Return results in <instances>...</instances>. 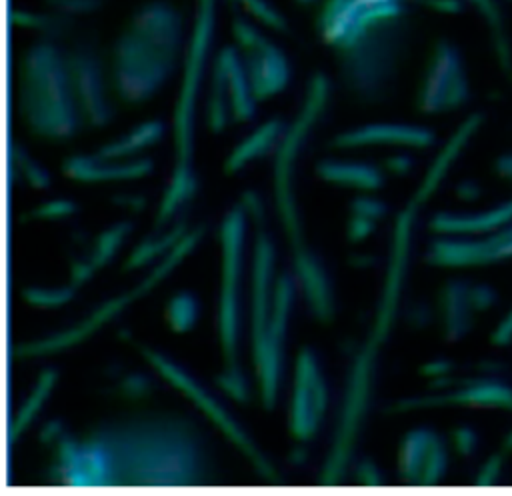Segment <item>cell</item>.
Listing matches in <instances>:
<instances>
[{
	"instance_id": "d4e9b609",
	"label": "cell",
	"mask_w": 512,
	"mask_h": 496,
	"mask_svg": "<svg viewBox=\"0 0 512 496\" xmlns=\"http://www.w3.org/2000/svg\"><path fill=\"white\" fill-rule=\"evenodd\" d=\"M186 232H188V222L180 220V222H174L168 230H160L150 238L142 240L126 258L124 270H138V268L150 266L152 262H158L180 242V238Z\"/></svg>"
},
{
	"instance_id": "7c38bea8",
	"label": "cell",
	"mask_w": 512,
	"mask_h": 496,
	"mask_svg": "<svg viewBox=\"0 0 512 496\" xmlns=\"http://www.w3.org/2000/svg\"><path fill=\"white\" fill-rule=\"evenodd\" d=\"M230 30L256 100L264 102L280 94L292 76L284 50L272 42L252 20L240 14L232 16Z\"/></svg>"
},
{
	"instance_id": "74e56055",
	"label": "cell",
	"mask_w": 512,
	"mask_h": 496,
	"mask_svg": "<svg viewBox=\"0 0 512 496\" xmlns=\"http://www.w3.org/2000/svg\"><path fill=\"white\" fill-rule=\"evenodd\" d=\"M354 476L358 480V484L374 488V486H382L384 484V476L378 470V466L372 460H362L354 466Z\"/></svg>"
},
{
	"instance_id": "60d3db41",
	"label": "cell",
	"mask_w": 512,
	"mask_h": 496,
	"mask_svg": "<svg viewBox=\"0 0 512 496\" xmlns=\"http://www.w3.org/2000/svg\"><path fill=\"white\" fill-rule=\"evenodd\" d=\"M414 160L408 154H392L384 160V168L394 176H406L412 170Z\"/></svg>"
},
{
	"instance_id": "2e32d148",
	"label": "cell",
	"mask_w": 512,
	"mask_h": 496,
	"mask_svg": "<svg viewBox=\"0 0 512 496\" xmlns=\"http://www.w3.org/2000/svg\"><path fill=\"white\" fill-rule=\"evenodd\" d=\"M448 468L444 440L430 428H414L404 434L398 448V474L406 484H438Z\"/></svg>"
},
{
	"instance_id": "5b68a950",
	"label": "cell",
	"mask_w": 512,
	"mask_h": 496,
	"mask_svg": "<svg viewBox=\"0 0 512 496\" xmlns=\"http://www.w3.org/2000/svg\"><path fill=\"white\" fill-rule=\"evenodd\" d=\"M184 18L166 0L142 4L112 44L108 74L114 96L142 104L164 88L186 54Z\"/></svg>"
},
{
	"instance_id": "836d02e7",
	"label": "cell",
	"mask_w": 512,
	"mask_h": 496,
	"mask_svg": "<svg viewBox=\"0 0 512 496\" xmlns=\"http://www.w3.org/2000/svg\"><path fill=\"white\" fill-rule=\"evenodd\" d=\"M76 210L78 208L72 200L56 198V200H46V202L38 204L24 218H30V220H62V218H70L72 214H76Z\"/></svg>"
},
{
	"instance_id": "7402d4cb",
	"label": "cell",
	"mask_w": 512,
	"mask_h": 496,
	"mask_svg": "<svg viewBox=\"0 0 512 496\" xmlns=\"http://www.w3.org/2000/svg\"><path fill=\"white\" fill-rule=\"evenodd\" d=\"M286 130H288V124L282 118H270L264 124H260L228 154L222 166L224 174H234L254 160H260L268 154H276Z\"/></svg>"
},
{
	"instance_id": "30bf717a",
	"label": "cell",
	"mask_w": 512,
	"mask_h": 496,
	"mask_svg": "<svg viewBox=\"0 0 512 496\" xmlns=\"http://www.w3.org/2000/svg\"><path fill=\"white\" fill-rule=\"evenodd\" d=\"M136 346L142 358L150 364V368L158 376H162L168 384L178 388L186 398H190L212 420V424L218 426L226 434V438L254 464V468L262 478H266L268 482H276V468L270 464L266 454L256 446V442L244 432V428L234 420V416L224 408V404H220L210 392H206V388L188 370H184L178 362H174L166 354L146 344H136Z\"/></svg>"
},
{
	"instance_id": "e575fe53",
	"label": "cell",
	"mask_w": 512,
	"mask_h": 496,
	"mask_svg": "<svg viewBox=\"0 0 512 496\" xmlns=\"http://www.w3.org/2000/svg\"><path fill=\"white\" fill-rule=\"evenodd\" d=\"M44 4L48 10H54L68 18H76L102 10L104 0H44Z\"/></svg>"
},
{
	"instance_id": "f6af8a7d",
	"label": "cell",
	"mask_w": 512,
	"mask_h": 496,
	"mask_svg": "<svg viewBox=\"0 0 512 496\" xmlns=\"http://www.w3.org/2000/svg\"><path fill=\"white\" fill-rule=\"evenodd\" d=\"M318 2H322V0H296V4H300V6H312Z\"/></svg>"
},
{
	"instance_id": "ffe728a7",
	"label": "cell",
	"mask_w": 512,
	"mask_h": 496,
	"mask_svg": "<svg viewBox=\"0 0 512 496\" xmlns=\"http://www.w3.org/2000/svg\"><path fill=\"white\" fill-rule=\"evenodd\" d=\"M512 224V200L476 214L438 212L430 218V230L440 236H488Z\"/></svg>"
},
{
	"instance_id": "3957f363",
	"label": "cell",
	"mask_w": 512,
	"mask_h": 496,
	"mask_svg": "<svg viewBox=\"0 0 512 496\" xmlns=\"http://www.w3.org/2000/svg\"><path fill=\"white\" fill-rule=\"evenodd\" d=\"M426 200L428 198L418 190L396 218L384 290H382V296H380V302H378L372 332L368 334V340L364 342V346L356 354V358L352 362V368H350V374H348L338 430L334 434L332 448L328 452L322 474L318 478V482L322 486L340 484L348 466H350V458H352L356 440L362 432V424H364L366 412L370 408V398H372V392H374L376 358H378V352H380V348L384 346V342L390 334L392 322H394L396 312H398L400 290H402V284H404L408 254H410L414 218L418 214V208Z\"/></svg>"
},
{
	"instance_id": "83f0119b",
	"label": "cell",
	"mask_w": 512,
	"mask_h": 496,
	"mask_svg": "<svg viewBox=\"0 0 512 496\" xmlns=\"http://www.w3.org/2000/svg\"><path fill=\"white\" fill-rule=\"evenodd\" d=\"M200 316V304L194 292L180 290L170 296L164 306V320L174 334H184L192 330Z\"/></svg>"
},
{
	"instance_id": "8d00e7d4",
	"label": "cell",
	"mask_w": 512,
	"mask_h": 496,
	"mask_svg": "<svg viewBox=\"0 0 512 496\" xmlns=\"http://www.w3.org/2000/svg\"><path fill=\"white\" fill-rule=\"evenodd\" d=\"M376 228V220L360 216V214H350L348 224H346V234L350 242H362L366 240Z\"/></svg>"
},
{
	"instance_id": "484cf974",
	"label": "cell",
	"mask_w": 512,
	"mask_h": 496,
	"mask_svg": "<svg viewBox=\"0 0 512 496\" xmlns=\"http://www.w3.org/2000/svg\"><path fill=\"white\" fill-rule=\"evenodd\" d=\"M56 378H58V374H56L54 368H44V370L38 374V378H36V382H34V386H32L28 398L24 400V404L20 406V410L16 412V416L12 418V422H10V426H8V442H10V444L18 442V438L22 436V432H24V430L32 424V420L38 416L40 408L44 406V402H46L48 396L52 394V388H54V384H56Z\"/></svg>"
},
{
	"instance_id": "cb8c5ba5",
	"label": "cell",
	"mask_w": 512,
	"mask_h": 496,
	"mask_svg": "<svg viewBox=\"0 0 512 496\" xmlns=\"http://www.w3.org/2000/svg\"><path fill=\"white\" fill-rule=\"evenodd\" d=\"M162 136H164V124L160 120H148V122L134 126L126 134L118 136L116 140L100 146L96 150V154L100 158H108V160L140 158V152H144L150 146H154L156 142H160Z\"/></svg>"
},
{
	"instance_id": "52a82bcc",
	"label": "cell",
	"mask_w": 512,
	"mask_h": 496,
	"mask_svg": "<svg viewBox=\"0 0 512 496\" xmlns=\"http://www.w3.org/2000/svg\"><path fill=\"white\" fill-rule=\"evenodd\" d=\"M18 114L30 134L48 142H66L82 128L68 48L60 40L38 36L18 66Z\"/></svg>"
},
{
	"instance_id": "f35d334b",
	"label": "cell",
	"mask_w": 512,
	"mask_h": 496,
	"mask_svg": "<svg viewBox=\"0 0 512 496\" xmlns=\"http://www.w3.org/2000/svg\"><path fill=\"white\" fill-rule=\"evenodd\" d=\"M452 444L460 456H470L476 450V432L472 428H456L452 432Z\"/></svg>"
},
{
	"instance_id": "6da1fadb",
	"label": "cell",
	"mask_w": 512,
	"mask_h": 496,
	"mask_svg": "<svg viewBox=\"0 0 512 496\" xmlns=\"http://www.w3.org/2000/svg\"><path fill=\"white\" fill-rule=\"evenodd\" d=\"M214 474L208 434L184 410H132L90 426L72 464L74 488H186Z\"/></svg>"
},
{
	"instance_id": "9c48e42d",
	"label": "cell",
	"mask_w": 512,
	"mask_h": 496,
	"mask_svg": "<svg viewBox=\"0 0 512 496\" xmlns=\"http://www.w3.org/2000/svg\"><path fill=\"white\" fill-rule=\"evenodd\" d=\"M204 234V226H194L188 228V232L180 238V242L164 256L160 258L150 272L146 274L144 280H140L136 286H132L130 290L106 300L104 304H100L94 312H90L84 320H80L78 324L54 332L50 336L38 338V340H30L24 344L16 346V356L20 358H32V356H48V354H56L62 350H68L72 346H76L78 342H84L86 338H90L96 330H100L104 324H108L112 318H116L126 306L134 304L136 300L144 298L158 282H162L200 242Z\"/></svg>"
},
{
	"instance_id": "8992f818",
	"label": "cell",
	"mask_w": 512,
	"mask_h": 496,
	"mask_svg": "<svg viewBox=\"0 0 512 496\" xmlns=\"http://www.w3.org/2000/svg\"><path fill=\"white\" fill-rule=\"evenodd\" d=\"M218 0H198L194 12L192 34L186 44L182 60V80L174 106L172 132H174V168L168 186L162 194L154 228L166 230L174 222V216L194 198L198 182L194 172V128H196V106L202 88V80L208 68L210 44L216 28Z\"/></svg>"
},
{
	"instance_id": "1f68e13d",
	"label": "cell",
	"mask_w": 512,
	"mask_h": 496,
	"mask_svg": "<svg viewBox=\"0 0 512 496\" xmlns=\"http://www.w3.org/2000/svg\"><path fill=\"white\" fill-rule=\"evenodd\" d=\"M232 4H236L246 14H250L254 20H258L260 24H264L272 30H278V32L288 30L286 18L270 0H232Z\"/></svg>"
},
{
	"instance_id": "d590c367",
	"label": "cell",
	"mask_w": 512,
	"mask_h": 496,
	"mask_svg": "<svg viewBox=\"0 0 512 496\" xmlns=\"http://www.w3.org/2000/svg\"><path fill=\"white\" fill-rule=\"evenodd\" d=\"M350 214H360V216H366V218H372L378 222L386 214V206L378 198L358 196L350 202Z\"/></svg>"
},
{
	"instance_id": "e0dca14e",
	"label": "cell",
	"mask_w": 512,
	"mask_h": 496,
	"mask_svg": "<svg viewBox=\"0 0 512 496\" xmlns=\"http://www.w3.org/2000/svg\"><path fill=\"white\" fill-rule=\"evenodd\" d=\"M502 258H512V226L476 240L438 238L426 252L434 266H482Z\"/></svg>"
},
{
	"instance_id": "b9f144b4",
	"label": "cell",
	"mask_w": 512,
	"mask_h": 496,
	"mask_svg": "<svg viewBox=\"0 0 512 496\" xmlns=\"http://www.w3.org/2000/svg\"><path fill=\"white\" fill-rule=\"evenodd\" d=\"M450 370V364L444 362V360H434V362H428L420 368L422 374L430 376V378H444V372Z\"/></svg>"
},
{
	"instance_id": "ac0fdd59",
	"label": "cell",
	"mask_w": 512,
	"mask_h": 496,
	"mask_svg": "<svg viewBox=\"0 0 512 496\" xmlns=\"http://www.w3.org/2000/svg\"><path fill=\"white\" fill-rule=\"evenodd\" d=\"M436 140L434 132L426 126L400 124V122H374L356 126L336 134L330 140L332 148L352 150L366 146H402V148H428Z\"/></svg>"
},
{
	"instance_id": "7a4b0ae2",
	"label": "cell",
	"mask_w": 512,
	"mask_h": 496,
	"mask_svg": "<svg viewBox=\"0 0 512 496\" xmlns=\"http://www.w3.org/2000/svg\"><path fill=\"white\" fill-rule=\"evenodd\" d=\"M408 2L422 0L320 2L318 36L334 52L344 90L360 104L394 94L410 50Z\"/></svg>"
},
{
	"instance_id": "d6986e66",
	"label": "cell",
	"mask_w": 512,
	"mask_h": 496,
	"mask_svg": "<svg viewBox=\"0 0 512 496\" xmlns=\"http://www.w3.org/2000/svg\"><path fill=\"white\" fill-rule=\"evenodd\" d=\"M154 170L152 158L140 156L130 160H108L92 154H72L62 162V174L76 182H124L150 176Z\"/></svg>"
},
{
	"instance_id": "8fae6325",
	"label": "cell",
	"mask_w": 512,
	"mask_h": 496,
	"mask_svg": "<svg viewBox=\"0 0 512 496\" xmlns=\"http://www.w3.org/2000/svg\"><path fill=\"white\" fill-rule=\"evenodd\" d=\"M256 96L250 88L238 48L218 50L210 68V86L206 98V122L214 134L232 124L250 122L256 114Z\"/></svg>"
},
{
	"instance_id": "ab89813d",
	"label": "cell",
	"mask_w": 512,
	"mask_h": 496,
	"mask_svg": "<svg viewBox=\"0 0 512 496\" xmlns=\"http://www.w3.org/2000/svg\"><path fill=\"white\" fill-rule=\"evenodd\" d=\"M240 204H242V208H244V212H246L248 218H252V220L258 222V224L264 220V206H262L260 198H258L252 190H246V192L242 194Z\"/></svg>"
},
{
	"instance_id": "f1b7e54d",
	"label": "cell",
	"mask_w": 512,
	"mask_h": 496,
	"mask_svg": "<svg viewBox=\"0 0 512 496\" xmlns=\"http://www.w3.org/2000/svg\"><path fill=\"white\" fill-rule=\"evenodd\" d=\"M132 230V224L128 220H120L112 226H108L106 230H102L94 242H92V248L88 252V260L90 264L98 270V268H104L112 258L114 254L118 252V248L124 244V240L128 238Z\"/></svg>"
},
{
	"instance_id": "4316f807",
	"label": "cell",
	"mask_w": 512,
	"mask_h": 496,
	"mask_svg": "<svg viewBox=\"0 0 512 496\" xmlns=\"http://www.w3.org/2000/svg\"><path fill=\"white\" fill-rule=\"evenodd\" d=\"M10 18H12V22L16 26L34 30V32H38V36L54 38V40H60L62 36H66L72 30V26H74V18L62 16V14L54 12V10H48V12L14 10L10 14Z\"/></svg>"
},
{
	"instance_id": "ba28073f",
	"label": "cell",
	"mask_w": 512,
	"mask_h": 496,
	"mask_svg": "<svg viewBox=\"0 0 512 496\" xmlns=\"http://www.w3.org/2000/svg\"><path fill=\"white\" fill-rule=\"evenodd\" d=\"M248 216L238 202L222 220L220 248V298H218V340L224 370L216 376V384L236 402H248L250 388L240 368V290H242V256Z\"/></svg>"
},
{
	"instance_id": "ee69618b",
	"label": "cell",
	"mask_w": 512,
	"mask_h": 496,
	"mask_svg": "<svg viewBox=\"0 0 512 496\" xmlns=\"http://www.w3.org/2000/svg\"><path fill=\"white\" fill-rule=\"evenodd\" d=\"M456 194L464 200H472V198L478 196V186L474 182H462V184H458Z\"/></svg>"
},
{
	"instance_id": "d6a6232c",
	"label": "cell",
	"mask_w": 512,
	"mask_h": 496,
	"mask_svg": "<svg viewBox=\"0 0 512 496\" xmlns=\"http://www.w3.org/2000/svg\"><path fill=\"white\" fill-rule=\"evenodd\" d=\"M116 390L126 400H142V398H148L156 390V382L150 376L134 372V374L122 376Z\"/></svg>"
},
{
	"instance_id": "603a6c76",
	"label": "cell",
	"mask_w": 512,
	"mask_h": 496,
	"mask_svg": "<svg viewBox=\"0 0 512 496\" xmlns=\"http://www.w3.org/2000/svg\"><path fill=\"white\" fill-rule=\"evenodd\" d=\"M316 176L328 184H336L342 188H356L374 192L384 184V174L380 168L368 162L356 160H336L324 158L316 164Z\"/></svg>"
},
{
	"instance_id": "4fadbf2b",
	"label": "cell",
	"mask_w": 512,
	"mask_h": 496,
	"mask_svg": "<svg viewBox=\"0 0 512 496\" xmlns=\"http://www.w3.org/2000/svg\"><path fill=\"white\" fill-rule=\"evenodd\" d=\"M470 98V84L464 58L448 38H438L426 62L416 108L422 114H444L460 108Z\"/></svg>"
},
{
	"instance_id": "44dd1931",
	"label": "cell",
	"mask_w": 512,
	"mask_h": 496,
	"mask_svg": "<svg viewBox=\"0 0 512 496\" xmlns=\"http://www.w3.org/2000/svg\"><path fill=\"white\" fill-rule=\"evenodd\" d=\"M476 306L472 302V284L450 280L438 294V318L442 336L450 342L460 340L472 328Z\"/></svg>"
},
{
	"instance_id": "277c9868",
	"label": "cell",
	"mask_w": 512,
	"mask_h": 496,
	"mask_svg": "<svg viewBox=\"0 0 512 496\" xmlns=\"http://www.w3.org/2000/svg\"><path fill=\"white\" fill-rule=\"evenodd\" d=\"M330 96V80L326 74L318 72L312 76L306 98L302 102L300 112L288 124V130L274 154V204L278 218L282 222L286 240L292 248V266H294V278L298 286L304 292L306 304L314 318L318 322H330L334 318V294L332 284L326 274V268L322 260L316 256V252L306 244L302 220L298 212L296 202V186H294V174H296V162L300 156V150L304 148L310 130L322 116Z\"/></svg>"
},
{
	"instance_id": "7bdbcfd3",
	"label": "cell",
	"mask_w": 512,
	"mask_h": 496,
	"mask_svg": "<svg viewBox=\"0 0 512 496\" xmlns=\"http://www.w3.org/2000/svg\"><path fill=\"white\" fill-rule=\"evenodd\" d=\"M496 172L502 176V178H508L512 180V152L508 154H502L496 162Z\"/></svg>"
},
{
	"instance_id": "5bb4252c",
	"label": "cell",
	"mask_w": 512,
	"mask_h": 496,
	"mask_svg": "<svg viewBox=\"0 0 512 496\" xmlns=\"http://www.w3.org/2000/svg\"><path fill=\"white\" fill-rule=\"evenodd\" d=\"M68 62L84 126L104 128L114 118L108 64L102 62L94 44L86 40L68 48Z\"/></svg>"
},
{
	"instance_id": "f546056e",
	"label": "cell",
	"mask_w": 512,
	"mask_h": 496,
	"mask_svg": "<svg viewBox=\"0 0 512 496\" xmlns=\"http://www.w3.org/2000/svg\"><path fill=\"white\" fill-rule=\"evenodd\" d=\"M10 174L20 176L30 188L36 190H44L50 184V174L44 170V166L30 158L28 152L16 142L10 144Z\"/></svg>"
},
{
	"instance_id": "4dcf8cb0",
	"label": "cell",
	"mask_w": 512,
	"mask_h": 496,
	"mask_svg": "<svg viewBox=\"0 0 512 496\" xmlns=\"http://www.w3.org/2000/svg\"><path fill=\"white\" fill-rule=\"evenodd\" d=\"M76 286H28L22 290V298L26 304L34 308H58L68 304L74 298Z\"/></svg>"
},
{
	"instance_id": "9a60e30c",
	"label": "cell",
	"mask_w": 512,
	"mask_h": 496,
	"mask_svg": "<svg viewBox=\"0 0 512 496\" xmlns=\"http://www.w3.org/2000/svg\"><path fill=\"white\" fill-rule=\"evenodd\" d=\"M328 410V388L312 348H302L294 362V382L288 412V430L300 440H312Z\"/></svg>"
}]
</instances>
